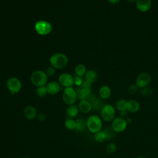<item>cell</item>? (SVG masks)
Here are the masks:
<instances>
[{
    "instance_id": "obj_1",
    "label": "cell",
    "mask_w": 158,
    "mask_h": 158,
    "mask_svg": "<svg viewBox=\"0 0 158 158\" xmlns=\"http://www.w3.org/2000/svg\"><path fill=\"white\" fill-rule=\"evenodd\" d=\"M86 125L90 132L96 133L102 130V120L97 115H91L86 119Z\"/></svg>"
},
{
    "instance_id": "obj_2",
    "label": "cell",
    "mask_w": 158,
    "mask_h": 158,
    "mask_svg": "<svg viewBox=\"0 0 158 158\" xmlns=\"http://www.w3.org/2000/svg\"><path fill=\"white\" fill-rule=\"evenodd\" d=\"M50 64L52 67L55 69H63L68 63L67 56L62 53H56L53 54L49 59Z\"/></svg>"
},
{
    "instance_id": "obj_3",
    "label": "cell",
    "mask_w": 158,
    "mask_h": 158,
    "mask_svg": "<svg viewBox=\"0 0 158 158\" xmlns=\"http://www.w3.org/2000/svg\"><path fill=\"white\" fill-rule=\"evenodd\" d=\"M100 113L102 120L107 122H112L115 118V109L110 104H104Z\"/></svg>"
},
{
    "instance_id": "obj_4",
    "label": "cell",
    "mask_w": 158,
    "mask_h": 158,
    "mask_svg": "<svg viewBox=\"0 0 158 158\" xmlns=\"http://www.w3.org/2000/svg\"><path fill=\"white\" fill-rule=\"evenodd\" d=\"M30 80L35 86L39 87L45 86L48 81V77L45 72L41 70H36L31 74Z\"/></svg>"
},
{
    "instance_id": "obj_5",
    "label": "cell",
    "mask_w": 158,
    "mask_h": 158,
    "mask_svg": "<svg viewBox=\"0 0 158 158\" xmlns=\"http://www.w3.org/2000/svg\"><path fill=\"white\" fill-rule=\"evenodd\" d=\"M35 29L40 35H47L49 34L52 29L51 24L45 20L37 21L35 25Z\"/></svg>"
},
{
    "instance_id": "obj_6",
    "label": "cell",
    "mask_w": 158,
    "mask_h": 158,
    "mask_svg": "<svg viewBox=\"0 0 158 158\" xmlns=\"http://www.w3.org/2000/svg\"><path fill=\"white\" fill-rule=\"evenodd\" d=\"M77 99V95L76 90L72 87L65 88L62 93V99L64 102L70 106L74 104Z\"/></svg>"
},
{
    "instance_id": "obj_7",
    "label": "cell",
    "mask_w": 158,
    "mask_h": 158,
    "mask_svg": "<svg viewBox=\"0 0 158 158\" xmlns=\"http://www.w3.org/2000/svg\"><path fill=\"white\" fill-rule=\"evenodd\" d=\"M6 86L10 94L14 95L17 93L22 88L21 81L15 77H12L7 80Z\"/></svg>"
},
{
    "instance_id": "obj_8",
    "label": "cell",
    "mask_w": 158,
    "mask_h": 158,
    "mask_svg": "<svg viewBox=\"0 0 158 158\" xmlns=\"http://www.w3.org/2000/svg\"><path fill=\"white\" fill-rule=\"evenodd\" d=\"M128 123L125 118L118 117H115L111 123V127L115 133H121L125 131L127 127Z\"/></svg>"
},
{
    "instance_id": "obj_9",
    "label": "cell",
    "mask_w": 158,
    "mask_h": 158,
    "mask_svg": "<svg viewBox=\"0 0 158 158\" xmlns=\"http://www.w3.org/2000/svg\"><path fill=\"white\" fill-rule=\"evenodd\" d=\"M151 81V76L147 72H142L139 74L135 81V85L138 88H143L148 86Z\"/></svg>"
},
{
    "instance_id": "obj_10",
    "label": "cell",
    "mask_w": 158,
    "mask_h": 158,
    "mask_svg": "<svg viewBox=\"0 0 158 158\" xmlns=\"http://www.w3.org/2000/svg\"><path fill=\"white\" fill-rule=\"evenodd\" d=\"M59 81L60 85L65 88L72 87L74 85V78L71 75L66 73L60 75L59 77Z\"/></svg>"
},
{
    "instance_id": "obj_11",
    "label": "cell",
    "mask_w": 158,
    "mask_h": 158,
    "mask_svg": "<svg viewBox=\"0 0 158 158\" xmlns=\"http://www.w3.org/2000/svg\"><path fill=\"white\" fill-rule=\"evenodd\" d=\"M135 4L136 9L139 11L146 12L151 9L152 1L151 0H136Z\"/></svg>"
},
{
    "instance_id": "obj_12",
    "label": "cell",
    "mask_w": 158,
    "mask_h": 158,
    "mask_svg": "<svg viewBox=\"0 0 158 158\" xmlns=\"http://www.w3.org/2000/svg\"><path fill=\"white\" fill-rule=\"evenodd\" d=\"M76 93L77 95V98L80 101L87 100L88 97L91 93V88H86L81 86H78L76 89Z\"/></svg>"
},
{
    "instance_id": "obj_13",
    "label": "cell",
    "mask_w": 158,
    "mask_h": 158,
    "mask_svg": "<svg viewBox=\"0 0 158 158\" xmlns=\"http://www.w3.org/2000/svg\"><path fill=\"white\" fill-rule=\"evenodd\" d=\"M46 88L48 93L51 95H55L57 94L61 89L60 85L54 81L49 82L46 85Z\"/></svg>"
},
{
    "instance_id": "obj_14",
    "label": "cell",
    "mask_w": 158,
    "mask_h": 158,
    "mask_svg": "<svg viewBox=\"0 0 158 158\" xmlns=\"http://www.w3.org/2000/svg\"><path fill=\"white\" fill-rule=\"evenodd\" d=\"M25 117L28 120H34L37 117V112L36 109L32 106H27L23 110Z\"/></svg>"
},
{
    "instance_id": "obj_15",
    "label": "cell",
    "mask_w": 158,
    "mask_h": 158,
    "mask_svg": "<svg viewBox=\"0 0 158 158\" xmlns=\"http://www.w3.org/2000/svg\"><path fill=\"white\" fill-rule=\"evenodd\" d=\"M140 109L139 102L135 99H130L127 101V110L128 112L135 113Z\"/></svg>"
},
{
    "instance_id": "obj_16",
    "label": "cell",
    "mask_w": 158,
    "mask_h": 158,
    "mask_svg": "<svg viewBox=\"0 0 158 158\" xmlns=\"http://www.w3.org/2000/svg\"><path fill=\"white\" fill-rule=\"evenodd\" d=\"M79 111L83 114L89 113L92 110L91 103L88 100H81L78 104Z\"/></svg>"
},
{
    "instance_id": "obj_17",
    "label": "cell",
    "mask_w": 158,
    "mask_h": 158,
    "mask_svg": "<svg viewBox=\"0 0 158 158\" xmlns=\"http://www.w3.org/2000/svg\"><path fill=\"white\" fill-rule=\"evenodd\" d=\"M79 112L78 107L75 104L70 105L66 109V114L69 118H75Z\"/></svg>"
},
{
    "instance_id": "obj_18",
    "label": "cell",
    "mask_w": 158,
    "mask_h": 158,
    "mask_svg": "<svg viewBox=\"0 0 158 158\" xmlns=\"http://www.w3.org/2000/svg\"><path fill=\"white\" fill-rule=\"evenodd\" d=\"M99 95L102 99H107L111 95V89L107 85L102 86L99 89Z\"/></svg>"
},
{
    "instance_id": "obj_19",
    "label": "cell",
    "mask_w": 158,
    "mask_h": 158,
    "mask_svg": "<svg viewBox=\"0 0 158 158\" xmlns=\"http://www.w3.org/2000/svg\"><path fill=\"white\" fill-rule=\"evenodd\" d=\"M76 127L75 131L77 132H83L87 128L86 120L83 118H79L75 120Z\"/></svg>"
},
{
    "instance_id": "obj_20",
    "label": "cell",
    "mask_w": 158,
    "mask_h": 158,
    "mask_svg": "<svg viewBox=\"0 0 158 158\" xmlns=\"http://www.w3.org/2000/svg\"><path fill=\"white\" fill-rule=\"evenodd\" d=\"M91 103V106H92V110L96 111V112L101 111L102 107L104 106L102 99L98 98H96Z\"/></svg>"
},
{
    "instance_id": "obj_21",
    "label": "cell",
    "mask_w": 158,
    "mask_h": 158,
    "mask_svg": "<svg viewBox=\"0 0 158 158\" xmlns=\"http://www.w3.org/2000/svg\"><path fill=\"white\" fill-rule=\"evenodd\" d=\"M94 138L95 141L99 143H102L105 141H107V138L104 130H101L98 132L94 133Z\"/></svg>"
},
{
    "instance_id": "obj_22",
    "label": "cell",
    "mask_w": 158,
    "mask_h": 158,
    "mask_svg": "<svg viewBox=\"0 0 158 158\" xmlns=\"http://www.w3.org/2000/svg\"><path fill=\"white\" fill-rule=\"evenodd\" d=\"M85 80L93 83L98 77L97 72L94 70H89L85 73Z\"/></svg>"
},
{
    "instance_id": "obj_23",
    "label": "cell",
    "mask_w": 158,
    "mask_h": 158,
    "mask_svg": "<svg viewBox=\"0 0 158 158\" xmlns=\"http://www.w3.org/2000/svg\"><path fill=\"white\" fill-rule=\"evenodd\" d=\"M65 127L67 129L69 130H75L76 127V122L75 120H73L72 118L67 117L65 120Z\"/></svg>"
},
{
    "instance_id": "obj_24",
    "label": "cell",
    "mask_w": 158,
    "mask_h": 158,
    "mask_svg": "<svg viewBox=\"0 0 158 158\" xmlns=\"http://www.w3.org/2000/svg\"><path fill=\"white\" fill-rule=\"evenodd\" d=\"M127 101L123 99H120L115 102V107L116 109L120 111L127 110Z\"/></svg>"
},
{
    "instance_id": "obj_25",
    "label": "cell",
    "mask_w": 158,
    "mask_h": 158,
    "mask_svg": "<svg viewBox=\"0 0 158 158\" xmlns=\"http://www.w3.org/2000/svg\"><path fill=\"white\" fill-rule=\"evenodd\" d=\"M75 72L77 76L82 77L83 75H85L86 72L85 66L83 64H78L75 68Z\"/></svg>"
},
{
    "instance_id": "obj_26",
    "label": "cell",
    "mask_w": 158,
    "mask_h": 158,
    "mask_svg": "<svg viewBox=\"0 0 158 158\" xmlns=\"http://www.w3.org/2000/svg\"><path fill=\"white\" fill-rule=\"evenodd\" d=\"M36 94L38 97H44L48 93V90L46 86H42L37 87L36 89Z\"/></svg>"
},
{
    "instance_id": "obj_27",
    "label": "cell",
    "mask_w": 158,
    "mask_h": 158,
    "mask_svg": "<svg viewBox=\"0 0 158 158\" xmlns=\"http://www.w3.org/2000/svg\"><path fill=\"white\" fill-rule=\"evenodd\" d=\"M106 152L109 154H112L115 153L117 149V146L114 143H110L106 146Z\"/></svg>"
},
{
    "instance_id": "obj_28",
    "label": "cell",
    "mask_w": 158,
    "mask_h": 158,
    "mask_svg": "<svg viewBox=\"0 0 158 158\" xmlns=\"http://www.w3.org/2000/svg\"><path fill=\"white\" fill-rule=\"evenodd\" d=\"M140 93L143 96L147 97V96H151L152 93H153V91L150 87L146 86V87H144L143 88H141V91H140Z\"/></svg>"
},
{
    "instance_id": "obj_29",
    "label": "cell",
    "mask_w": 158,
    "mask_h": 158,
    "mask_svg": "<svg viewBox=\"0 0 158 158\" xmlns=\"http://www.w3.org/2000/svg\"><path fill=\"white\" fill-rule=\"evenodd\" d=\"M139 88H138V86L135 85V84H131L129 86H128V91L130 94H135L136 93H137L138 91V89Z\"/></svg>"
},
{
    "instance_id": "obj_30",
    "label": "cell",
    "mask_w": 158,
    "mask_h": 158,
    "mask_svg": "<svg viewBox=\"0 0 158 158\" xmlns=\"http://www.w3.org/2000/svg\"><path fill=\"white\" fill-rule=\"evenodd\" d=\"M55 68H54L53 67L51 66V67H48L45 71V73L47 75V77H52L54 73H55Z\"/></svg>"
},
{
    "instance_id": "obj_31",
    "label": "cell",
    "mask_w": 158,
    "mask_h": 158,
    "mask_svg": "<svg viewBox=\"0 0 158 158\" xmlns=\"http://www.w3.org/2000/svg\"><path fill=\"white\" fill-rule=\"evenodd\" d=\"M83 82V81L82 80L81 77L77 76L74 78V84H75L78 86H80L82 85Z\"/></svg>"
},
{
    "instance_id": "obj_32",
    "label": "cell",
    "mask_w": 158,
    "mask_h": 158,
    "mask_svg": "<svg viewBox=\"0 0 158 158\" xmlns=\"http://www.w3.org/2000/svg\"><path fill=\"white\" fill-rule=\"evenodd\" d=\"M92 83H93L90 82L89 81H88V80H85V81H83L82 85H81L80 86L83 87V88H91V86Z\"/></svg>"
},
{
    "instance_id": "obj_33",
    "label": "cell",
    "mask_w": 158,
    "mask_h": 158,
    "mask_svg": "<svg viewBox=\"0 0 158 158\" xmlns=\"http://www.w3.org/2000/svg\"><path fill=\"white\" fill-rule=\"evenodd\" d=\"M36 117H37V118H38L40 121H44V120H45L46 118V115L44 113L41 112V113L38 114Z\"/></svg>"
},
{
    "instance_id": "obj_34",
    "label": "cell",
    "mask_w": 158,
    "mask_h": 158,
    "mask_svg": "<svg viewBox=\"0 0 158 158\" xmlns=\"http://www.w3.org/2000/svg\"><path fill=\"white\" fill-rule=\"evenodd\" d=\"M128 111L127 110H122V111H120V117H122L123 118H125V117L127 116V114H128Z\"/></svg>"
},
{
    "instance_id": "obj_35",
    "label": "cell",
    "mask_w": 158,
    "mask_h": 158,
    "mask_svg": "<svg viewBox=\"0 0 158 158\" xmlns=\"http://www.w3.org/2000/svg\"><path fill=\"white\" fill-rule=\"evenodd\" d=\"M120 0H107V1L109 2V3L113 4V5H115L119 3Z\"/></svg>"
},
{
    "instance_id": "obj_36",
    "label": "cell",
    "mask_w": 158,
    "mask_h": 158,
    "mask_svg": "<svg viewBox=\"0 0 158 158\" xmlns=\"http://www.w3.org/2000/svg\"><path fill=\"white\" fill-rule=\"evenodd\" d=\"M125 120H126V122H127V123H128V124H130V123H131V122H132L131 118L130 117H127Z\"/></svg>"
},
{
    "instance_id": "obj_37",
    "label": "cell",
    "mask_w": 158,
    "mask_h": 158,
    "mask_svg": "<svg viewBox=\"0 0 158 158\" xmlns=\"http://www.w3.org/2000/svg\"><path fill=\"white\" fill-rule=\"evenodd\" d=\"M128 2L130 3H133V2H136V0H127Z\"/></svg>"
},
{
    "instance_id": "obj_38",
    "label": "cell",
    "mask_w": 158,
    "mask_h": 158,
    "mask_svg": "<svg viewBox=\"0 0 158 158\" xmlns=\"http://www.w3.org/2000/svg\"><path fill=\"white\" fill-rule=\"evenodd\" d=\"M136 158H146V157H144V156H138V157H137Z\"/></svg>"
},
{
    "instance_id": "obj_39",
    "label": "cell",
    "mask_w": 158,
    "mask_h": 158,
    "mask_svg": "<svg viewBox=\"0 0 158 158\" xmlns=\"http://www.w3.org/2000/svg\"><path fill=\"white\" fill-rule=\"evenodd\" d=\"M22 158H30V157H22Z\"/></svg>"
}]
</instances>
